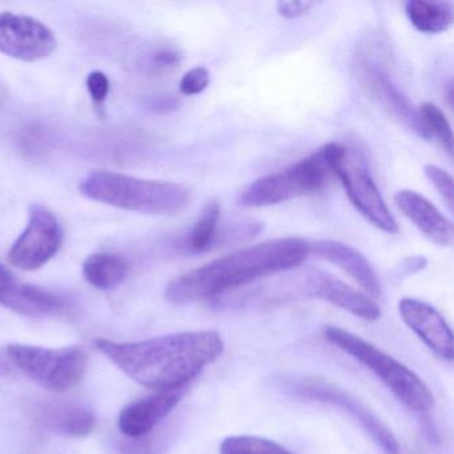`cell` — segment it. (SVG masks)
Returning <instances> with one entry per match:
<instances>
[{"mask_svg":"<svg viewBox=\"0 0 454 454\" xmlns=\"http://www.w3.org/2000/svg\"><path fill=\"white\" fill-rule=\"evenodd\" d=\"M98 349L129 379L156 390L183 389L224 352L219 332L190 331L134 342L97 339Z\"/></svg>","mask_w":454,"mask_h":454,"instance_id":"6da1fadb","label":"cell"},{"mask_svg":"<svg viewBox=\"0 0 454 454\" xmlns=\"http://www.w3.org/2000/svg\"><path fill=\"white\" fill-rule=\"evenodd\" d=\"M308 254L309 243L304 239H273L183 273L167 286L164 294L172 304L214 299L247 284L294 270Z\"/></svg>","mask_w":454,"mask_h":454,"instance_id":"7a4b0ae2","label":"cell"},{"mask_svg":"<svg viewBox=\"0 0 454 454\" xmlns=\"http://www.w3.org/2000/svg\"><path fill=\"white\" fill-rule=\"evenodd\" d=\"M79 191L91 200L153 216H174L184 211L191 201L190 190L177 183L139 179L103 169L87 175Z\"/></svg>","mask_w":454,"mask_h":454,"instance_id":"3957f363","label":"cell"},{"mask_svg":"<svg viewBox=\"0 0 454 454\" xmlns=\"http://www.w3.org/2000/svg\"><path fill=\"white\" fill-rule=\"evenodd\" d=\"M324 336L334 347L372 372L398 401L416 413L429 411L434 397L424 380L384 350L339 326H324Z\"/></svg>","mask_w":454,"mask_h":454,"instance_id":"277c9868","label":"cell"},{"mask_svg":"<svg viewBox=\"0 0 454 454\" xmlns=\"http://www.w3.org/2000/svg\"><path fill=\"white\" fill-rule=\"evenodd\" d=\"M331 174L328 145H325L299 163L252 182L241 191L239 204L262 208L313 195L325 187Z\"/></svg>","mask_w":454,"mask_h":454,"instance_id":"5b68a950","label":"cell"},{"mask_svg":"<svg viewBox=\"0 0 454 454\" xmlns=\"http://www.w3.org/2000/svg\"><path fill=\"white\" fill-rule=\"evenodd\" d=\"M7 356L31 381L55 393L67 392L76 387L83 380L89 365V356L81 347L10 344Z\"/></svg>","mask_w":454,"mask_h":454,"instance_id":"8992f818","label":"cell"},{"mask_svg":"<svg viewBox=\"0 0 454 454\" xmlns=\"http://www.w3.org/2000/svg\"><path fill=\"white\" fill-rule=\"evenodd\" d=\"M280 389L291 397L323 403L349 416L374 443L387 454H398L400 445L392 430L355 395L331 382L308 377H291L281 381Z\"/></svg>","mask_w":454,"mask_h":454,"instance_id":"52a82bcc","label":"cell"},{"mask_svg":"<svg viewBox=\"0 0 454 454\" xmlns=\"http://www.w3.org/2000/svg\"><path fill=\"white\" fill-rule=\"evenodd\" d=\"M328 147L332 174L339 177L356 209L382 232L397 233V222L390 214L365 161L347 145L328 143Z\"/></svg>","mask_w":454,"mask_h":454,"instance_id":"ba28073f","label":"cell"},{"mask_svg":"<svg viewBox=\"0 0 454 454\" xmlns=\"http://www.w3.org/2000/svg\"><path fill=\"white\" fill-rule=\"evenodd\" d=\"M353 74L366 95L390 118L425 139L419 114L395 83L382 60L369 47H360L353 57Z\"/></svg>","mask_w":454,"mask_h":454,"instance_id":"9c48e42d","label":"cell"},{"mask_svg":"<svg viewBox=\"0 0 454 454\" xmlns=\"http://www.w3.org/2000/svg\"><path fill=\"white\" fill-rule=\"evenodd\" d=\"M62 243V225L54 212L33 204L27 227L10 249V264L22 270H39L57 256Z\"/></svg>","mask_w":454,"mask_h":454,"instance_id":"30bf717a","label":"cell"},{"mask_svg":"<svg viewBox=\"0 0 454 454\" xmlns=\"http://www.w3.org/2000/svg\"><path fill=\"white\" fill-rule=\"evenodd\" d=\"M58 39L41 20L12 12L0 14V52L22 62H39L54 54Z\"/></svg>","mask_w":454,"mask_h":454,"instance_id":"8fae6325","label":"cell"},{"mask_svg":"<svg viewBox=\"0 0 454 454\" xmlns=\"http://www.w3.org/2000/svg\"><path fill=\"white\" fill-rule=\"evenodd\" d=\"M299 297H315L352 313L365 321H377L381 309L368 294L323 270H309L297 275Z\"/></svg>","mask_w":454,"mask_h":454,"instance_id":"7c38bea8","label":"cell"},{"mask_svg":"<svg viewBox=\"0 0 454 454\" xmlns=\"http://www.w3.org/2000/svg\"><path fill=\"white\" fill-rule=\"evenodd\" d=\"M398 312L406 326L432 352L443 360H453V333L443 316L435 308L419 300L403 299L398 302Z\"/></svg>","mask_w":454,"mask_h":454,"instance_id":"4fadbf2b","label":"cell"},{"mask_svg":"<svg viewBox=\"0 0 454 454\" xmlns=\"http://www.w3.org/2000/svg\"><path fill=\"white\" fill-rule=\"evenodd\" d=\"M0 305L20 315L38 317L65 312L70 304L60 294L22 283L0 265Z\"/></svg>","mask_w":454,"mask_h":454,"instance_id":"5bb4252c","label":"cell"},{"mask_svg":"<svg viewBox=\"0 0 454 454\" xmlns=\"http://www.w3.org/2000/svg\"><path fill=\"white\" fill-rule=\"evenodd\" d=\"M182 389L159 390L139 398L121 411L119 430L126 438H139L153 432L182 400Z\"/></svg>","mask_w":454,"mask_h":454,"instance_id":"9a60e30c","label":"cell"},{"mask_svg":"<svg viewBox=\"0 0 454 454\" xmlns=\"http://www.w3.org/2000/svg\"><path fill=\"white\" fill-rule=\"evenodd\" d=\"M309 254L337 265L372 297L381 294V284L369 260L357 249L333 240L309 243Z\"/></svg>","mask_w":454,"mask_h":454,"instance_id":"2e32d148","label":"cell"},{"mask_svg":"<svg viewBox=\"0 0 454 454\" xmlns=\"http://www.w3.org/2000/svg\"><path fill=\"white\" fill-rule=\"evenodd\" d=\"M395 203L429 240L441 247H451L453 224L427 199L414 191L403 190L395 193Z\"/></svg>","mask_w":454,"mask_h":454,"instance_id":"e0dca14e","label":"cell"},{"mask_svg":"<svg viewBox=\"0 0 454 454\" xmlns=\"http://www.w3.org/2000/svg\"><path fill=\"white\" fill-rule=\"evenodd\" d=\"M35 419L47 432L65 437H87L97 427L95 414L74 403H43L36 409Z\"/></svg>","mask_w":454,"mask_h":454,"instance_id":"ac0fdd59","label":"cell"},{"mask_svg":"<svg viewBox=\"0 0 454 454\" xmlns=\"http://www.w3.org/2000/svg\"><path fill=\"white\" fill-rule=\"evenodd\" d=\"M129 270V262L123 257L107 252L91 254L83 264L84 278L99 291L118 288L126 280Z\"/></svg>","mask_w":454,"mask_h":454,"instance_id":"d6986e66","label":"cell"},{"mask_svg":"<svg viewBox=\"0 0 454 454\" xmlns=\"http://www.w3.org/2000/svg\"><path fill=\"white\" fill-rule=\"evenodd\" d=\"M405 14L411 26L422 34L445 33L454 22L453 4L449 2L409 0Z\"/></svg>","mask_w":454,"mask_h":454,"instance_id":"ffe728a7","label":"cell"},{"mask_svg":"<svg viewBox=\"0 0 454 454\" xmlns=\"http://www.w3.org/2000/svg\"><path fill=\"white\" fill-rule=\"evenodd\" d=\"M222 220V206L217 200H209L204 206L200 216L193 224L192 231L188 235L187 248L195 254L208 251L216 243Z\"/></svg>","mask_w":454,"mask_h":454,"instance_id":"44dd1931","label":"cell"},{"mask_svg":"<svg viewBox=\"0 0 454 454\" xmlns=\"http://www.w3.org/2000/svg\"><path fill=\"white\" fill-rule=\"evenodd\" d=\"M417 114L425 140H435L448 153L449 158H453V131L442 111L433 103H424L417 110Z\"/></svg>","mask_w":454,"mask_h":454,"instance_id":"7402d4cb","label":"cell"},{"mask_svg":"<svg viewBox=\"0 0 454 454\" xmlns=\"http://www.w3.org/2000/svg\"><path fill=\"white\" fill-rule=\"evenodd\" d=\"M220 454H294L275 441L257 435H230L220 443Z\"/></svg>","mask_w":454,"mask_h":454,"instance_id":"603a6c76","label":"cell"},{"mask_svg":"<svg viewBox=\"0 0 454 454\" xmlns=\"http://www.w3.org/2000/svg\"><path fill=\"white\" fill-rule=\"evenodd\" d=\"M167 432H153L139 438H126L121 441V454H161L168 443Z\"/></svg>","mask_w":454,"mask_h":454,"instance_id":"cb8c5ba5","label":"cell"},{"mask_svg":"<svg viewBox=\"0 0 454 454\" xmlns=\"http://www.w3.org/2000/svg\"><path fill=\"white\" fill-rule=\"evenodd\" d=\"M425 176L434 185L441 198L445 201L446 206L453 211V179L445 169L440 168L434 164L425 166Z\"/></svg>","mask_w":454,"mask_h":454,"instance_id":"d4e9b609","label":"cell"},{"mask_svg":"<svg viewBox=\"0 0 454 454\" xmlns=\"http://www.w3.org/2000/svg\"><path fill=\"white\" fill-rule=\"evenodd\" d=\"M211 83V74L206 67H193L183 75L180 81V92L185 97H195L208 89Z\"/></svg>","mask_w":454,"mask_h":454,"instance_id":"484cf974","label":"cell"},{"mask_svg":"<svg viewBox=\"0 0 454 454\" xmlns=\"http://www.w3.org/2000/svg\"><path fill=\"white\" fill-rule=\"evenodd\" d=\"M183 60L180 50L174 46H160L153 50L150 58V66L155 73H168L179 67Z\"/></svg>","mask_w":454,"mask_h":454,"instance_id":"4316f807","label":"cell"},{"mask_svg":"<svg viewBox=\"0 0 454 454\" xmlns=\"http://www.w3.org/2000/svg\"><path fill=\"white\" fill-rule=\"evenodd\" d=\"M87 90H89L92 102L97 106H102L110 94V81H108L107 75L102 71H92L87 76Z\"/></svg>","mask_w":454,"mask_h":454,"instance_id":"83f0119b","label":"cell"},{"mask_svg":"<svg viewBox=\"0 0 454 454\" xmlns=\"http://www.w3.org/2000/svg\"><path fill=\"white\" fill-rule=\"evenodd\" d=\"M313 7H316V4L309 0H283L276 4L278 15L286 20H296V18L302 17V15L308 14Z\"/></svg>","mask_w":454,"mask_h":454,"instance_id":"f1b7e54d","label":"cell"},{"mask_svg":"<svg viewBox=\"0 0 454 454\" xmlns=\"http://www.w3.org/2000/svg\"><path fill=\"white\" fill-rule=\"evenodd\" d=\"M427 262L425 257H408V259L403 260V264H401L400 273L403 276L413 275V273L419 272V270H424V268L427 267Z\"/></svg>","mask_w":454,"mask_h":454,"instance_id":"f546056e","label":"cell"},{"mask_svg":"<svg viewBox=\"0 0 454 454\" xmlns=\"http://www.w3.org/2000/svg\"><path fill=\"white\" fill-rule=\"evenodd\" d=\"M448 105L449 107L453 106V82H449L448 84Z\"/></svg>","mask_w":454,"mask_h":454,"instance_id":"4dcf8cb0","label":"cell"},{"mask_svg":"<svg viewBox=\"0 0 454 454\" xmlns=\"http://www.w3.org/2000/svg\"><path fill=\"white\" fill-rule=\"evenodd\" d=\"M0 368H2V366H0Z\"/></svg>","mask_w":454,"mask_h":454,"instance_id":"1f68e13d","label":"cell"}]
</instances>
